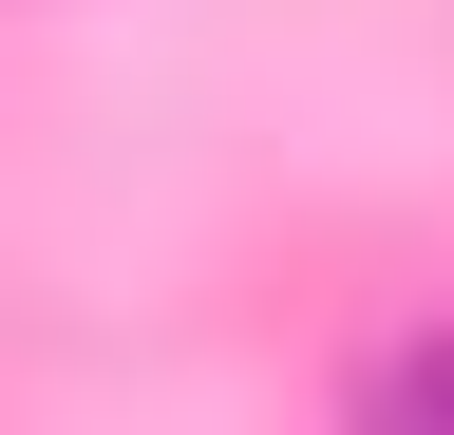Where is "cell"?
<instances>
[{
	"label": "cell",
	"mask_w": 454,
	"mask_h": 435,
	"mask_svg": "<svg viewBox=\"0 0 454 435\" xmlns=\"http://www.w3.org/2000/svg\"><path fill=\"white\" fill-rule=\"evenodd\" d=\"M379 398H397V416H454V341H417V360H379Z\"/></svg>",
	"instance_id": "cell-1"
}]
</instances>
